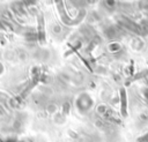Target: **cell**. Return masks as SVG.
Returning <instances> with one entry per match:
<instances>
[{
    "label": "cell",
    "instance_id": "cell-1",
    "mask_svg": "<svg viewBox=\"0 0 148 142\" xmlns=\"http://www.w3.org/2000/svg\"><path fill=\"white\" fill-rule=\"evenodd\" d=\"M121 112L123 115H126V95L124 89H121Z\"/></svg>",
    "mask_w": 148,
    "mask_h": 142
}]
</instances>
